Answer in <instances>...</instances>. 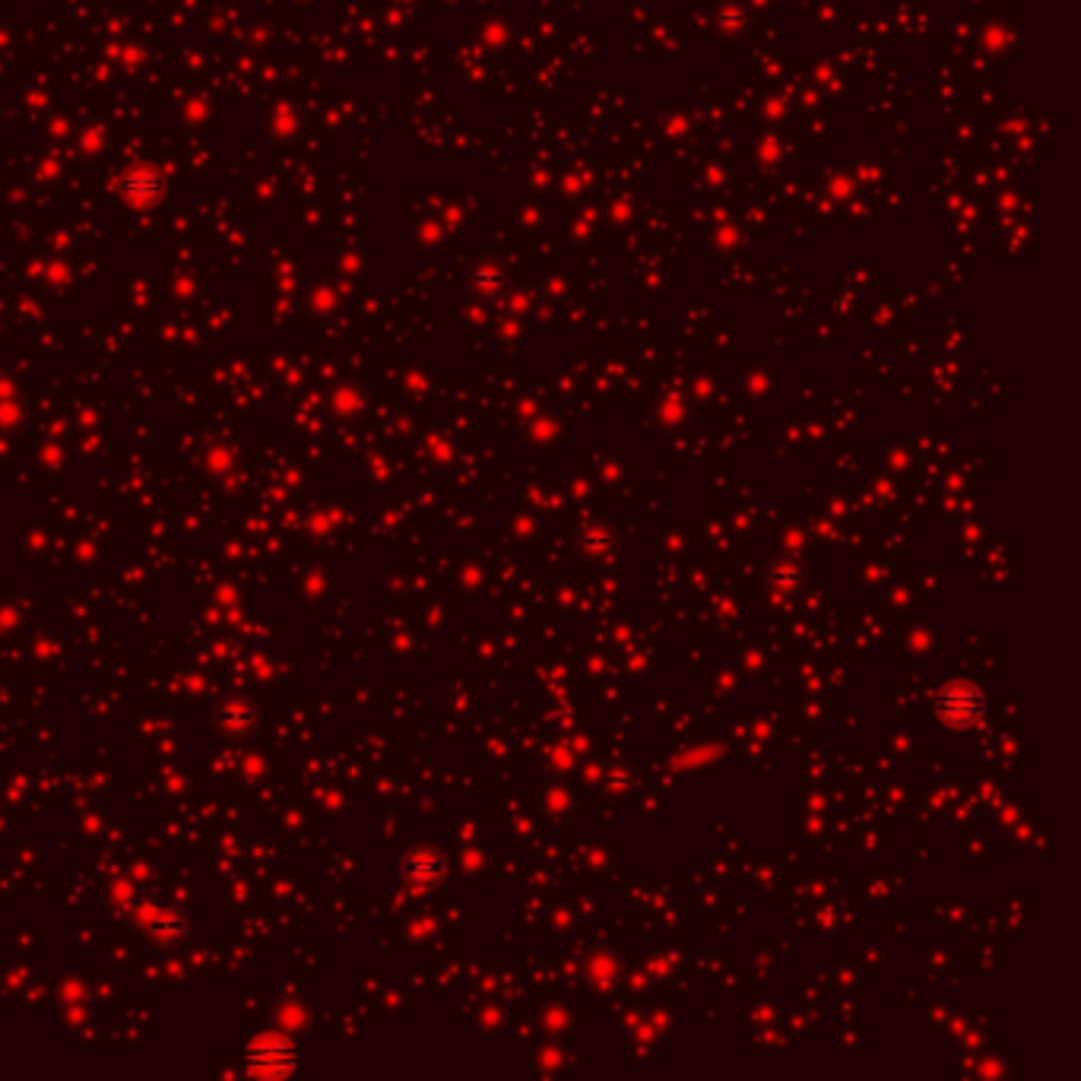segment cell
I'll use <instances>...</instances> for the list:
<instances>
[{
	"instance_id": "obj_1",
	"label": "cell",
	"mask_w": 1081,
	"mask_h": 1081,
	"mask_svg": "<svg viewBox=\"0 0 1081 1081\" xmlns=\"http://www.w3.org/2000/svg\"><path fill=\"white\" fill-rule=\"evenodd\" d=\"M292 1059H295V1050H289L286 1043H276V1047H270L267 1040L251 1053V1062L260 1072H286Z\"/></svg>"
}]
</instances>
